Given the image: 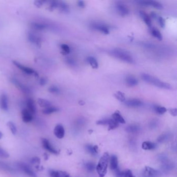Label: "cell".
I'll return each instance as SVG.
<instances>
[{"label": "cell", "mask_w": 177, "mask_h": 177, "mask_svg": "<svg viewBox=\"0 0 177 177\" xmlns=\"http://www.w3.org/2000/svg\"><path fill=\"white\" fill-rule=\"evenodd\" d=\"M38 103L42 108H47L52 106V103L50 101L44 99L38 98Z\"/></svg>", "instance_id": "25"}, {"label": "cell", "mask_w": 177, "mask_h": 177, "mask_svg": "<svg viewBox=\"0 0 177 177\" xmlns=\"http://www.w3.org/2000/svg\"><path fill=\"white\" fill-rule=\"evenodd\" d=\"M108 125V130H113L119 126V123L114 121L113 119H107V124Z\"/></svg>", "instance_id": "22"}, {"label": "cell", "mask_w": 177, "mask_h": 177, "mask_svg": "<svg viewBox=\"0 0 177 177\" xmlns=\"http://www.w3.org/2000/svg\"><path fill=\"white\" fill-rule=\"evenodd\" d=\"M0 157L3 159H7L9 157V154L1 146H0Z\"/></svg>", "instance_id": "39"}, {"label": "cell", "mask_w": 177, "mask_h": 177, "mask_svg": "<svg viewBox=\"0 0 177 177\" xmlns=\"http://www.w3.org/2000/svg\"><path fill=\"white\" fill-rule=\"evenodd\" d=\"M169 137V134H161V135H160L159 137L158 138L157 141H158L159 142L163 143V142H165V141H167V140H168Z\"/></svg>", "instance_id": "37"}, {"label": "cell", "mask_w": 177, "mask_h": 177, "mask_svg": "<svg viewBox=\"0 0 177 177\" xmlns=\"http://www.w3.org/2000/svg\"><path fill=\"white\" fill-rule=\"evenodd\" d=\"M139 13L141 18L145 22L146 25L149 27H150L151 26V19L150 17L144 11H140Z\"/></svg>", "instance_id": "23"}, {"label": "cell", "mask_w": 177, "mask_h": 177, "mask_svg": "<svg viewBox=\"0 0 177 177\" xmlns=\"http://www.w3.org/2000/svg\"><path fill=\"white\" fill-rule=\"evenodd\" d=\"M151 33H152L153 36H154L155 38H157L159 40H162L163 36L161 35V32L159 31V30H157L156 28H152Z\"/></svg>", "instance_id": "32"}, {"label": "cell", "mask_w": 177, "mask_h": 177, "mask_svg": "<svg viewBox=\"0 0 177 177\" xmlns=\"http://www.w3.org/2000/svg\"><path fill=\"white\" fill-rule=\"evenodd\" d=\"M154 110L155 112L159 114H163L167 111L166 108L161 106H155L154 107Z\"/></svg>", "instance_id": "35"}, {"label": "cell", "mask_w": 177, "mask_h": 177, "mask_svg": "<svg viewBox=\"0 0 177 177\" xmlns=\"http://www.w3.org/2000/svg\"><path fill=\"white\" fill-rule=\"evenodd\" d=\"M49 173L51 177H71L68 173L60 171L49 170Z\"/></svg>", "instance_id": "14"}, {"label": "cell", "mask_w": 177, "mask_h": 177, "mask_svg": "<svg viewBox=\"0 0 177 177\" xmlns=\"http://www.w3.org/2000/svg\"><path fill=\"white\" fill-rule=\"evenodd\" d=\"M44 2V1H35L34 2V5L38 8H40L43 6V3Z\"/></svg>", "instance_id": "46"}, {"label": "cell", "mask_w": 177, "mask_h": 177, "mask_svg": "<svg viewBox=\"0 0 177 177\" xmlns=\"http://www.w3.org/2000/svg\"><path fill=\"white\" fill-rule=\"evenodd\" d=\"M111 55L121 60L128 63H133L134 59L128 51L121 48H115L111 50Z\"/></svg>", "instance_id": "2"}, {"label": "cell", "mask_w": 177, "mask_h": 177, "mask_svg": "<svg viewBox=\"0 0 177 177\" xmlns=\"http://www.w3.org/2000/svg\"><path fill=\"white\" fill-rule=\"evenodd\" d=\"M61 48L63 50L64 53H65V54H69L70 52V48L69 45L65 44H63L61 45Z\"/></svg>", "instance_id": "41"}, {"label": "cell", "mask_w": 177, "mask_h": 177, "mask_svg": "<svg viewBox=\"0 0 177 177\" xmlns=\"http://www.w3.org/2000/svg\"><path fill=\"white\" fill-rule=\"evenodd\" d=\"M96 165L92 162H88L85 164V168L88 171H92L96 168Z\"/></svg>", "instance_id": "38"}, {"label": "cell", "mask_w": 177, "mask_h": 177, "mask_svg": "<svg viewBox=\"0 0 177 177\" xmlns=\"http://www.w3.org/2000/svg\"><path fill=\"white\" fill-rule=\"evenodd\" d=\"M48 90L49 92H51V93L55 94H58L60 92V89L58 87L55 85H52L50 86L49 88L48 89Z\"/></svg>", "instance_id": "36"}, {"label": "cell", "mask_w": 177, "mask_h": 177, "mask_svg": "<svg viewBox=\"0 0 177 177\" xmlns=\"http://www.w3.org/2000/svg\"><path fill=\"white\" fill-rule=\"evenodd\" d=\"M156 144L150 141H144L142 144V148L144 150H152L156 148Z\"/></svg>", "instance_id": "20"}, {"label": "cell", "mask_w": 177, "mask_h": 177, "mask_svg": "<svg viewBox=\"0 0 177 177\" xmlns=\"http://www.w3.org/2000/svg\"><path fill=\"white\" fill-rule=\"evenodd\" d=\"M124 177H136L134 175L132 174V171L128 169V170H126L124 171Z\"/></svg>", "instance_id": "43"}, {"label": "cell", "mask_w": 177, "mask_h": 177, "mask_svg": "<svg viewBox=\"0 0 177 177\" xmlns=\"http://www.w3.org/2000/svg\"><path fill=\"white\" fill-rule=\"evenodd\" d=\"M3 136V134L2 132L0 131V139L2 138Z\"/></svg>", "instance_id": "53"}, {"label": "cell", "mask_w": 177, "mask_h": 177, "mask_svg": "<svg viewBox=\"0 0 177 177\" xmlns=\"http://www.w3.org/2000/svg\"><path fill=\"white\" fill-rule=\"evenodd\" d=\"M59 109L56 107H49L48 108H45L42 111L43 113L44 114L48 115L52 114L55 112H58Z\"/></svg>", "instance_id": "31"}, {"label": "cell", "mask_w": 177, "mask_h": 177, "mask_svg": "<svg viewBox=\"0 0 177 177\" xmlns=\"http://www.w3.org/2000/svg\"><path fill=\"white\" fill-rule=\"evenodd\" d=\"M13 82L20 90H22L23 92H25L26 93L29 92V90L28 88L26 87L25 86L23 85L21 83H19L16 80H13Z\"/></svg>", "instance_id": "30"}, {"label": "cell", "mask_w": 177, "mask_h": 177, "mask_svg": "<svg viewBox=\"0 0 177 177\" xmlns=\"http://www.w3.org/2000/svg\"><path fill=\"white\" fill-rule=\"evenodd\" d=\"M158 20H159V22L160 26L162 28H164V27H165V20H164V18H163L162 17H161V16L159 17Z\"/></svg>", "instance_id": "45"}, {"label": "cell", "mask_w": 177, "mask_h": 177, "mask_svg": "<svg viewBox=\"0 0 177 177\" xmlns=\"http://www.w3.org/2000/svg\"><path fill=\"white\" fill-rule=\"evenodd\" d=\"M67 63L70 65H75V62H74V60H73L72 59L70 58H68L67 59Z\"/></svg>", "instance_id": "48"}, {"label": "cell", "mask_w": 177, "mask_h": 177, "mask_svg": "<svg viewBox=\"0 0 177 177\" xmlns=\"http://www.w3.org/2000/svg\"><path fill=\"white\" fill-rule=\"evenodd\" d=\"M168 111L173 117H176L177 115V110L176 108H171L168 109Z\"/></svg>", "instance_id": "47"}, {"label": "cell", "mask_w": 177, "mask_h": 177, "mask_svg": "<svg viewBox=\"0 0 177 177\" xmlns=\"http://www.w3.org/2000/svg\"><path fill=\"white\" fill-rule=\"evenodd\" d=\"M117 9L118 13L119 14V15L122 16H125L128 15L129 13L128 7L124 4L121 2L117 3Z\"/></svg>", "instance_id": "13"}, {"label": "cell", "mask_w": 177, "mask_h": 177, "mask_svg": "<svg viewBox=\"0 0 177 177\" xmlns=\"http://www.w3.org/2000/svg\"><path fill=\"white\" fill-rule=\"evenodd\" d=\"M17 166L21 171L30 177H38L30 166L23 162H18Z\"/></svg>", "instance_id": "4"}, {"label": "cell", "mask_w": 177, "mask_h": 177, "mask_svg": "<svg viewBox=\"0 0 177 177\" xmlns=\"http://www.w3.org/2000/svg\"><path fill=\"white\" fill-rule=\"evenodd\" d=\"M7 125L8 126V127H9V129L11 130V133L15 135L16 134L17 132V128H16V125L13 122L9 121L7 123Z\"/></svg>", "instance_id": "34"}, {"label": "cell", "mask_w": 177, "mask_h": 177, "mask_svg": "<svg viewBox=\"0 0 177 177\" xmlns=\"http://www.w3.org/2000/svg\"><path fill=\"white\" fill-rule=\"evenodd\" d=\"M126 84L129 87H134L138 84V81L135 77L132 75H128L126 77Z\"/></svg>", "instance_id": "16"}, {"label": "cell", "mask_w": 177, "mask_h": 177, "mask_svg": "<svg viewBox=\"0 0 177 177\" xmlns=\"http://www.w3.org/2000/svg\"><path fill=\"white\" fill-rule=\"evenodd\" d=\"M58 9L63 13H68L69 11V7L67 4L62 1H58Z\"/></svg>", "instance_id": "28"}, {"label": "cell", "mask_w": 177, "mask_h": 177, "mask_svg": "<svg viewBox=\"0 0 177 177\" xmlns=\"http://www.w3.org/2000/svg\"><path fill=\"white\" fill-rule=\"evenodd\" d=\"M93 149H94L95 152L96 153V154H98V146L95 145V146H93Z\"/></svg>", "instance_id": "51"}, {"label": "cell", "mask_w": 177, "mask_h": 177, "mask_svg": "<svg viewBox=\"0 0 177 177\" xmlns=\"http://www.w3.org/2000/svg\"><path fill=\"white\" fill-rule=\"evenodd\" d=\"M161 173L159 171L149 166H146L143 173L144 177H160Z\"/></svg>", "instance_id": "5"}, {"label": "cell", "mask_w": 177, "mask_h": 177, "mask_svg": "<svg viewBox=\"0 0 177 177\" xmlns=\"http://www.w3.org/2000/svg\"><path fill=\"white\" fill-rule=\"evenodd\" d=\"M86 150L88 152L92 155H96L97 154L95 152L94 149H93V146L90 144H87L85 146Z\"/></svg>", "instance_id": "40"}, {"label": "cell", "mask_w": 177, "mask_h": 177, "mask_svg": "<svg viewBox=\"0 0 177 177\" xmlns=\"http://www.w3.org/2000/svg\"><path fill=\"white\" fill-rule=\"evenodd\" d=\"M110 155L108 152H105L99 159L98 164L96 167L97 172L99 177H104L107 173Z\"/></svg>", "instance_id": "3"}, {"label": "cell", "mask_w": 177, "mask_h": 177, "mask_svg": "<svg viewBox=\"0 0 177 177\" xmlns=\"http://www.w3.org/2000/svg\"><path fill=\"white\" fill-rule=\"evenodd\" d=\"M0 169L4 171L11 173H14L15 171V170L11 167L1 161H0Z\"/></svg>", "instance_id": "26"}, {"label": "cell", "mask_w": 177, "mask_h": 177, "mask_svg": "<svg viewBox=\"0 0 177 177\" xmlns=\"http://www.w3.org/2000/svg\"><path fill=\"white\" fill-rule=\"evenodd\" d=\"M54 132L57 138H58V139H62L65 136V130L62 125L58 124L55 127Z\"/></svg>", "instance_id": "11"}, {"label": "cell", "mask_w": 177, "mask_h": 177, "mask_svg": "<svg viewBox=\"0 0 177 177\" xmlns=\"http://www.w3.org/2000/svg\"><path fill=\"white\" fill-rule=\"evenodd\" d=\"M42 143L43 145V148L45 149V150L48 151V152L51 153L52 154H58L59 152L52 146L51 144L47 139L45 138H42Z\"/></svg>", "instance_id": "9"}, {"label": "cell", "mask_w": 177, "mask_h": 177, "mask_svg": "<svg viewBox=\"0 0 177 177\" xmlns=\"http://www.w3.org/2000/svg\"><path fill=\"white\" fill-rule=\"evenodd\" d=\"M151 16L153 18H156L157 17V15L155 12H152L151 14Z\"/></svg>", "instance_id": "52"}, {"label": "cell", "mask_w": 177, "mask_h": 177, "mask_svg": "<svg viewBox=\"0 0 177 177\" xmlns=\"http://www.w3.org/2000/svg\"><path fill=\"white\" fill-rule=\"evenodd\" d=\"M28 40L30 42L33 43L34 44L37 45L38 46H41V40L38 36H36L33 34L29 33L28 34Z\"/></svg>", "instance_id": "19"}, {"label": "cell", "mask_w": 177, "mask_h": 177, "mask_svg": "<svg viewBox=\"0 0 177 177\" xmlns=\"http://www.w3.org/2000/svg\"><path fill=\"white\" fill-rule=\"evenodd\" d=\"M27 107L28 110L32 114H35L36 113V107L34 103V101L32 98L28 99L27 101Z\"/></svg>", "instance_id": "18"}, {"label": "cell", "mask_w": 177, "mask_h": 177, "mask_svg": "<svg viewBox=\"0 0 177 177\" xmlns=\"http://www.w3.org/2000/svg\"><path fill=\"white\" fill-rule=\"evenodd\" d=\"M112 119L114 121L117 122L118 123L125 124L126 122L123 118V117L122 116L121 114L119 111H117L112 114Z\"/></svg>", "instance_id": "21"}, {"label": "cell", "mask_w": 177, "mask_h": 177, "mask_svg": "<svg viewBox=\"0 0 177 177\" xmlns=\"http://www.w3.org/2000/svg\"><path fill=\"white\" fill-rule=\"evenodd\" d=\"M110 168L114 171L118 168V159L116 155H112L110 157Z\"/></svg>", "instance_id": "17"}, {"label": "cell", "mask_w": 177, "mask_h": 177, "mask_svg": "<svg viewBox=\"0 0 177 177\" xmlns=\"http://www.w3.org/2000/svg\"><path fill=\"white\" fill-rule=\"evenodd\" d=\"M78 5H79V7L82 8V7L85 6V3L82 1H80L78 2Z\"/></svg>", "instance_id": "50"}, {"label": "cell", "mask_w": 177, "mask_h": 177, "mask_svg": "<svg viewBox=\"0 0 177 177\" xmlns=\"http://www.w3.org/2000/svg\"><path fill=\"white\" fill-rule=\"evenodd\" d=\"M139 5L142 6H150L157 9H162L163 8L161 3L155 1H139L138 2Z\"/></svg>", "instance_id": "8"}, {"label": "cell", "mask_w": 177, "mask_h": 177, "mask_svg": "<svg viewBox=\"0 0 177 177\" xmlns=\"http://www.w3.org/2000/svg\"><path fill=\"white\" fill-rule=\"evenodd\" d=\"M87 61L93 69H97L98 68V63L94 57L90 56L87 58Z\"/></svg>", "instance_id": "29"}, {"label": "cell", "mask_w": 177, "mask_h": 177, "mask_svg": "<svg viewBox=\"0 0 177 177\" xmlns=\"http://www.w3.org/2000/svg\"><path fill=\"white\" fill-rule=\"evenodd\" d=\"M31 26L34 29L39 31L46 29L47 28V25L39 23H32Z\"/></svg>", "instance_id": "27"}, {"label": "cell", "mask_w": 177, "mask_h": 177, "mask_svg": "<svg viewBox=\"0 0 177 177\" xmlns=\"http://www.w3.org/2000/svg\"><path fill=\"white\" fill-rule=\"evenodd\" d=\"M40 159L38 157H34L31 160V163L32 164H36V165H38V164H40Z\"/></svg>", "instance_id": "44"}, {"label": "cell", "mask_w": 177, "mask_h": 177, "mask_svg": "<svg viewBox=\"0 0 177 177\" xmlns=\"http://www.w3.org/2000/svg\"><path fill=\"white\" fill-rule=\"evenodd\" d=\"M31 112L27 109H23L21 112L22 119L25 123H29L33 119V115Z\"/></svg>", "instance_id": "15"}, {"label": "cell", "mask_w": 177, "mask_h": 177, "mask_svg": "<svg viewBox=\"0 0 177 177\" xmlns=\"http://www.w3.org/2000/svg\"><path fill=\"white\" fill-rule=\"evenodd\" d=\"M114 96L117 100H119V101H121V102H124V101H125V94L123 93L122 92L118 91L114 95Z\"/></svg>", "instance_id": "33"}, {"label": "cell", "mask_w": 177, "mask_h": 177, "mask_svg": "<svg viewBox=\"0 0 177 177\" xmlns=\"http://www.w3.org/2000/svg\"><path fill=\"white\" fill-rule=\"evenodd\" d=\"M141 78L144 81L165 90H171V86L169 84L161 81L159 79H157L154 76H152L150 74L142 73L141 74Z\"/></svg>", "instance_id": "1"}, {"label": "cell", "mask_w": 177, "mask_h": 177, "mask_svg": "<svg viewBox=\"0 0 177 177\" xmlns=\"http://www.w3.org/2000/svg\"><path fill=\"white\" fill-rule=\"evenodd\" d=\"M142 102L141 100L138 99H129L125 102V104L128 107L130 108H138L142 105Z\"/></svg>", "instance_id": "12"}, {"label": "cell", "mask_w": 177, "mask_h": 177, "mask_svg": "<svg viewBox=\"0 0 177 177\" xmlns=\"http://www.w3.org/2000/svg\"><path fill=\"white\" fill-rule=\"evenodd\" d=\"M13 63L14 65L16 66L19 69L22 70L23 71L25 72L26 73H27L28 74H33L34 76L38 77V73L36 71H35L34 70L31 69V68L27 67H26L25 65L20 64V63H18V62L16 61H13Z\"/></svg>", "instance_id": "6"}, {"label": "cell", "mask_w": 177, "mask_h": 177, "mask_svg": "<svg viewBox=\"0 0 177 177\" xmlns=\"http://www.w3.org/2000/svg\"><path fill=\"white\" fill-rule=\"evenodd\" d=\"M0 109L4 111L9 109L8 98L5 93H2L0 95Z\"/></svg>", "instance_id": "10"}, {"label": "cell", "mask_w": 177, "mask_h": 177, "mask_svg": "<svg viewBox=\"0 0 177 177\" xmlns=\"http://www.w3.org/2000/svg\"><path fill=\"white\" fill-rule=\"evenodd\" d=\"M125 130L126 132H128V133L135 134V133H137V132H139L140 130V127H139V126L132 124V125L128 126L126 128Z\"/></svg>", "instance_id": "24"}, {"label": "cell", "mask_w": 177, "mask_h": 177, "mask_svg": "<svg viewBox=\"0 0 177 177\" xmlns=\"http://www.w3.org/2000/svg\"><path fill=\"white\" fill-rule=\"evenodd\" d=\"M47 79H46L45 77H42L40 80V83L41 85L42 86L45 85V84L47 83Z\"/></svg>", "instance_id": "49"}, {"label": "cell", "mask_w": 177, "mask_h": 177, "mask_svg": "<svg viewBox=\"0 0 177 177\" xmlns=\"http://www.w3.org/2000/svg\"><path fill=\"white\" fill-rule=\"evenodd\" d=\"M115 171V177H124V171H121L119 169V168H117Z\"/></svg>", "instance_id": "42"}, {"label": "cell", "mask_w": 177, "mask_h": 177, "mask_svg": "<svg viewBox=\"0 0 177 177\" xmlns=\"http://www.w3.org/2000/svg\"><path fill=\"white\" fill-rule=\"evenodd\" d=\"M91 28L92 29L99 31L105 34L109 33V28L106 25L101 23H94L91 25Z\"/></svg>", "instance_id": "7"}]
</instances>
